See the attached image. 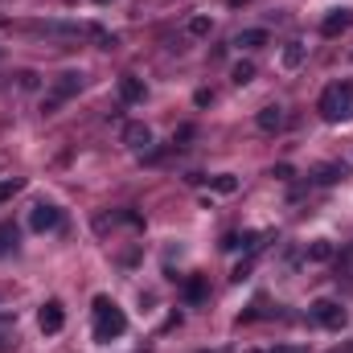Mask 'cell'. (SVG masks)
<instances>
[{"label":"cell","mask_w":353,"mask_h":353,"mask_svg":"<svg viewBox=\"0 0 353 353\" xmlns=\"http://www.w3.org/2000/svg\"><path fill=\"white\" fill-rule=\"evenodd\" d=\"M128 333V316H123V308L115 304V300H107V296H94V341H115V337H123Z\"/></svg>","instance_id":"cell-1"},{"label":"cell","mask_w":353,"mask_h":353,"mask_svg":"<svg viewBox=\"0 0 353 353\" xmlns=\"http://www.w3.org/2000/svg\"><path fill=\"white\" fill-rule=\"evenodd\" d=\"M316 111H321V119H329V123L353 119V83H333V87H325Z\"/></svg>","instance_id":"cell-2"},{"label":"cell","mask_w":353,"mask_h":353,"mask_svg":"<svg viewBox=\"0 0 353 353\" xmlns=\"http://www.w3.org/2000/svg\"><path fill=\"white\" fill-rule=\"evenodd\" d=\"M79 90H83V74H79V70L58 74V79H54V90H50V99L41 103V111H46V115H54V107H58V103H66V99H74Z\"/></svg>","instance_id":"cell-3"},{"label":"cell","mask_w":353,"mask_h":353,"mask_svg":"<svg viewBox=\"0 0 353 353\" xmlns=\"http://www.w3.org/2000/svg\"><path fill=\"white\" fill-rule=\"evenodd\" d=\"M308 316H312L321 329H345V325H350V312H345L337 300H316V304L308 308Z\"/></svg>","instance_id":"cell-4"},{"label":"cell","mask_w":353,"mask_h":353,"mask_svg":"<svg viewBox=\"0 0 353 353\" xmlns=\"http://www.w3.org/2000/svg\"><path fill=\"white\" fill-rule=\"evenodd\" d=\"M29 226H33L37 234H46V230H58V226H62V210H58L54 201H37V205L29 210Z\"/></svg>","instance_id":"cell-5"},{"label":"cell","mask_w":353,"mask_h":353,"mask_svg":"<svg viewBox=\"0 0 353 353\" xmlns=\"http://www.w3.org/2000/svg\"><path fill=\"white\" fill-rule=\"evenodd\" d=\"M37 325H41V333H62L66 329V308H62V300H46L41 304V312H37Z\"/></svg>","instance_id":"cell-6"},{"label":"cell","mask_w":353,"mask_h":353,"mask_svg":"<svg viewBox=\"0 0 353 353\" xmlns=\"http://www.w3.org/2000/svg\"><path fill=\"white\" fill-rule=\"evenodd\" d=\"M123 144L136 148V152H148V144H152V128H148V123H123Z\"/></svg>","instance_id":"cell-7"},{"label":"cell","mask_w":353,"mask_h":353,"mask_svg":"<svg viewBox=\"0 0 353 353\" xmlns=\"http://www.w3.org/2000/svg\"><path fill=\"white\" fill-rule=\"evenodd\" d=\"M350 25H353V8H333V12L321 21V33H325V37H337V33H345Z\"/></svg>","instance_id":"cell-8"},{"label":"cell","mask_w":353,"mask_h":353,"mask_svg":"<svg viewBox=\"0 0 353 353\" xmlns=\"http://www.w3.org/2000/svg\"><path fill=\"white\" fill-rule=\"evenodd\" d=\"M144 94H148V87H144L140 74H123L119 79V99L123 103H144Z\"/></svg>","instance_id":"cell-9"},{"label":"cell","mask_w":353,"mask_h":353,"mask_svg":"<svg viewBox=\"0 0 353 353\" xmlns=\"http://www.w3.org/2000/svg\"><path fill=\"white\" fill-rule=\"evenodd\" d=\"M185 300L189 304H205L210 300V279L205 275H189L185 279Z\"/></svg>","instance_id":"cell-10"},{"label":"cell","mask_w":353,"mask_h":353,"mask_svg":"<svg viewBox=\"0 0 353 353\" xmlns=\"http://www.w3.org/2000/svg\"><path fill=\"white\" fill-rule=\"evenodd\" d=\"M312 181H316V185H337V181H345V165H337V161L316 165V169H312Z\"/></svg>","instance_id":"cell-11"},{"label":"cell","mask_w":353,"mask_h":353,"mask_svg":"<svg viewBox=\"0 0 353 353\" xmlns=\"http://www.w3.org/2000/svg\"><path fill=\"white\" fill-rule=\"evenodd\" d=\"M304 255H308V263H333V255H337V247H333L329 239H316V243H312V247H308Z\"/></svg>","instance_id":"cell-12"},{"label":"cell","mask_w":353,"mask_h":353,"mask_svg":"<svg viewBox=\"0 0 353 353\" xmlns=\"http://www.w3.org/2000/svg\"><path fill=\"white\" fill-rule=\"evenodd\" d=\"M271 37H267V29H243L239 37H234V46L239 50H259V46H267Z\"/></svg>","instance_id":"cell-13"},{"label":"cell","mask_w":353,"mask_h":353,"mask_svg":"<svg viewBox=\"0 0 353 353\" xmlns=\"http://www.w3.org/2000/svg\"><path fill=\"white\" fill-rule=\"evenodd\" d=\"M255 123H259L263 132H279V128H283V111H279V107L271 103V107H263V111L255 115Z\"/></svg>","instance_id":"cell-14"},{"label":"cell","mask_w":353,"mask_h":353,"mask_svg":"<svg viewBox=\"0 0 353 353\" xmlns=\"http://www.w3.org/2000/svg\"><path fill=\"white\" fill-rule=\"evenodd\" d=\"M17 243H21L17 226H12V222H0V255H12V251H17Z\"/></svg>","instance_id":"cell-15"},{"label":"cell","mask_w":353,"mask_h":353,"mask_svg":"<svg viewBox=\"0 0 353 353\" xmlns=\"http://www.w3.org/2000/svg\"><path fill=\"white\" fill-rule=\"evenodd\" d=\"M304 54H308V50H304V41H288V46H283V66H288V70H296V66L304 62Z\"/></svg>","instance_id":"cell-16"},{"label":"cell","mask_w":353,"mask_h":353,"mask_svg":"<svg viewBox=\"0 0 353 353\" xmlns=\"http://www.w3.org/2000/svg\"><path fill=\"white\" fill-rule=\"evenodd\" d=\"M230 79H234V87H247V83L255 79V62H234V70H230Z\"/></svg>","instance_id":"cell-17"},{"label":"cell","mask_w":353,"mask_h":353,"mask_svg":"<svg viewBox=\"0 0 353 353\" xmlns=\"http://www.w3.org/2000/svg\"><path fill=\"white\" fill-rule=\"evenodd\" d=\"M210 185H214V189H218V193H222V197H230V193H234V189H239V176L222 173V176H214V181H210Z\"/></svg>","instance_id":"cell-18"},{"label":"cell","mask_w":353,"mask_h":353,"mask_svg":"<svg viewBox=\"0 0 353 353\" xmlns=\"http://www.w3.org/2000/svg\"><path fill=\"white\" fill-rule=\"evenodd\" d=\"M210 29H214V21H210V17H193V21H189V33H193V37H205Z\"/></svg>","instance_id":"cell-19"},{"label":"cell","mask_w":353,"mask_h":353,"mask_svg":"<svg viewBox=\"0 0 353 353\" xmlns=\"http://www.w3.org/2000/svg\"><path fill=\"white\" fill-rule=\"evenodd\" d=\"M17 193H21V181H0V205H4V201H12Z\"/></svg>","instance_id":"cell-20"},{"label":"cell","mask_w":353,"mask_h":353,"mask_svg":"<svg viewBox=\"0 0 353 353\" xmlns=\"http://www.w3.org/2000/svg\"><path fill=\"white\" fill-rule=\"evenodd\" d=\"M21 90H37V74L33 70H21Z\"/></svg>","instance_id":"cell-21"},{"label":"cell","mask_w":353,"mask_h":353,"mask_svg":"<svg viewBox=\"0 0 353 353\" xmlns=\"http://www.w3.org/2000/svg\"><path fill=\"white\" fill-rule=\"evenodd\" d=\"M239 247H243V234H226L222 239V251H239Z\"/></svg>","instance_id":"cell-22"},{"label":"cell","mask_w":353,"mask_h":353,"mask_svg":"<svg viewBox=\"0 0 353 353\" xmlns=\"http://www.w3.org/2000/svg\"><path fill=\"white\" fill-rule=\"evenodd\" d=\"M193 103H197V107H210V103H214V94H210V90H197V94H193Z\"/></svg>","instance_id":"cell-23"},{"label":"cell","mask_w":353,"mask_h":353,"mask_svg":"<svg viewBox=\"0 0 353 353\" xmlns=\"http://www.w3.org/2000/svg\"><path fill=\"white\" fill-rule=\"evenodd\" d=\"M271 176H279V181H288V176H292V165H275V173Z\"/></svg>","instance_id":"cell-24"},{"label":"cell","mask_w":353,"mask_h":353,"mask_svg":"<svg viewBox=\"0 0 353 353\" xmlns=\"http://www.w3.org/2000/svg\"><path fill=\"white\" fill-rule=\"evenodd\" d=\"M275 353H304V350H275Z\"/></svg>","instance_id":"cell-25"},{"label":"cell","mask_w":353,"mask_h":353,"mask_svg":"<svg viewBox=\"0 0 353 353\" xmlns=\"http://www.w3.org/2000/svg\"><path fill=\"white\" fill-rule=\"evenodd\" d=\"M230 4H234V8H239V4H247V0H230Z\"/></svg>","instance_id":"cell-26"},{"label":"cell","mask_w":353,"mask_h":353,"mask_svg":"<svg viewBox=\"0 0 353 353\" xmlns=\"http://www.w3.org/2000/svg\"><path fill=\"white\" fill-rule=\"evenodd\" d=\"M94 4H111V0H94Z\"/></svg>","instance_id":"cell-27"}]
</instances>
